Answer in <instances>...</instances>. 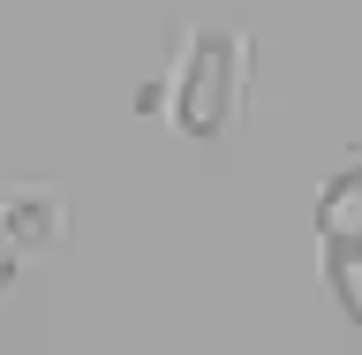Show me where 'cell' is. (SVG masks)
<instances>
[{
	"mask_svg": "<svg viewBox=\"0 0 362 355\" xmlns=\"http://www.w3.org/2000/svg\"><path fill=\"white\" fill-rule=\"evenodd\" d=\"M325 280L339 288V310L362 325V235H332L325 242Z\"/></svg>",
	"mask_w": 362,
	"mask_h": 355,
	"instance_id": "4",
	"label": "cell"
},
{
	"mask_svg": "<svg viewBox=\"0 0 362 355\" xmlns=\"http://www.w3.org/2000/svg\"><path fill=\"white\" fill-rule=\"evenodd\" d=\"M317 235H325V242H332V235H362V159L325 181V197H317Z\"/></svg>",
	"mask_w": 362,
	"mask_h": 355,
	"instance_id": "3",
	"label": "cell"
},
{
	"mask_svg": "<svg viewBox=\"0 0 362 355\" xmlns=\"http://www.w3.org/2000/svg\"><path fill=\"white\" fill-rule=\"evenodd\" d=\"M242 84H249V38L242 30H189L166 68V84L144 91V106H166L181 136L219 144L242 113Z\"/></svg>",
	"mask_w": 362,
	"mask_h": 355,
	"instance_id": "1",
	"label": "cell"
},
{
	"mask_svg": "<svg viewBox=\"0 0 362 355\" xmlns=\"http://www.w3.org/2000/svg\"><path fill=\"white\" fill-rule=\"evenodd\" d=\"M0 227L23 257H38L68 235V204H61V189H16V197H0Z\"/></svg>",
	"mask_w": 362,
	"mask_h": 355,
	"instance_id": "2",
	"label": "cell"
},
{
	"mask_svg": "<svg viewBox=\"0 0 362 355\" xmlns=\"http://www.w3.org/2000/svg\"><path fill=\"white\" fill-rule=\"evenodd\" d=\"M16 265H23V249L8 242V227H0V303H8V288H16Z\"/></svg>",
	"mask_w": 362,
	"mask_h": 355,
	"instance_id": "5",
	"label": "cell"
}]
</instances>
